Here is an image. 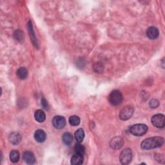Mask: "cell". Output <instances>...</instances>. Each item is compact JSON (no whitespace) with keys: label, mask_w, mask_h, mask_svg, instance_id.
I'll return each mask as SVG.
<instances>
[{"label":"cell","mask_w":165,"mask_h":165,"mask_svg":"<svg viewBox=\"0 0 165 165\" xmlns=\"http://www.w3.org/2000/svg\"><path fill=\"white\" fill-rule=\"evenodd\" d=\"M123 144H124L123 139L120 136L114 137L111 139V141L110 142V147L114 150L120 149L123 147Z\"/></svg>","instance_id":"obj_8"},{"label":"cell","mask_w":165,"mask_h":165,"mask_svg":"<svg viewBox=\"0 0 165 165\" xmlns=\"http://www.w3.org/2000/svg\"><path fill=\"white\" fill-rule=\"evenodd\" d=\"M47 137L46 133L43 130H37L34 134V138L39 143H43L45 141Z\"/></svg>","instance_id":"obj_12"},{"label":"cell","mask_w":165,"mask_h":165,"mask_svg":"<svg viewBox=\"0 0 165 165\" xmlns=\"http://www.w3.org/2000/svg\"><path fill=\"white\" fill-rule=\"evenodd\" d=\"M94 71L96 73H102L104 71V66L101 63L98 62L93 65Z\"/></svg>","instance_id":"obj_21"},{"label":"cell","mask_w":165,"mask_h":165,"mask_svg":"<svg viewBox=\"0 0 165 165\" xmlns=\"http://www.w3.org/2000/svg\"><path fill=\"white\" fill-rule=\"evenodd\" d=\"M9 141L14 145H17L21 141V136L17 132H12L9 137Z\"/></svg>","instance_id":"obj_10"},{"label":"cell","mask_w":165,"mask_h":165,"mask_svg":"<svg viewBox=\"0 0 165 165\" xmlns=\"http://www.w3.org/2000/svg\"><path fill=\"white\" fill-rule=\"evenodd\" d=\"M62 140L66 145H71L73 141V136L69 132H65L64 134L63 135Z\"/></svg>","instance_id":"obj_16"},{"label":"cell","mask_w":165,"mask_h":165,"mask_svg":"<svg viewBox=\"0 0 165 165\" xmlns=\"http://www.w3.org/2000/svg\"><path fill=\"white\" fill-rule=\"evenodd\" d=\"M74 150L76 154L83 155L85 153V147L80 143H77L74 147Z\"/></svg>","instance_id":"obj_20"},{"label":"cell","mask_w":165,"mask_h":165,"mask_svg":"<svg viewBox=\"0 0 165 165\" xmlns=\"http://www.w3.org/2000/svg\"><path fill=\"white\" fill-rule=\"evenodd\" d=\"M14 36L15 37V39L19 41H23V38H24V34L22 32V30H17L14 32Z\"/></svg>","instance_id":"obj_23"},{"label":"cell","mask_w":165,"mask_h":165,"mask_svg":"<svg viewBox=\"0 0 165 165\" xmlns=\"http://www.w3.org/2000/svg\"><path fill=\"white\" fill-rule=\"evenodd\" d=\"M148 131V126L144 124H136L132 126L130 132L132 134L136 136H142Z\"/></svg>","instance_id":"obj_2"},{"label":"cell","mask_w":165,"mask_h":165,"mask_svg":"<svg viewBox=\"0 0 165 165\" xmlns=\"http://www.w3.org/2000/svg\"><path fill=\"white\" fill-rule=\"evenodd\" d=\"M161 155H158V154H157L156 156H155V159L157 161H158L159 162H161V161H164V157L162 156L161 158Z\"/></svg>","instance_id":"obj_26"},{"label":"cell","mask_w":165,"mask_h":165,"mask_svg":"<svg viewBox=\"0 0 165 165\" xmlns=\"http://www.w3.org/2000/svg\"><path fill=\"white\" fill-rule=\"evenodd\" d=\"M20 152L17 150H12L10 153V161L13 163H17L20 159Z\"/></svg>","instance_id":"obj_19"},{"label":"cell","mask_w":165,"mask_h":165,"mask_svg":"<svg viewBox=\"0 0 165 165\" xmlns=\"http://www.w3.org/2000/svg\"><path fill=\"white\" fill-rule=\"evenodd\" d=\"M23 159L28 164H33L36 163V158L33 152L30 151H26L23 154Z\"/></svg>","instance_id":"obj_9"},{"label":"cell","mask_w":165,"mask_h":165,"mask_svg":"<svg viewBox=\"0 0 165 165\" xmlns=\"http://www.w3.org/2000/svg\"><path fill=\"white\" fill-rule=\"evenodd\" d=\"M69 123L72 126H78L80 123V118L77 116H72L70 117Z\"/></svg>","instance_id":"obj_22"},{"label":"cell","mask_w":165,"mask_h":165,"mask_svg":"<svg viewBox=\"0 0 165 165\" xmlns=\"http://www.w3.org/2000/svg\"><path fill=\"white\" fill-rule=\"evenodd\" d=\"M52 124L57 129H62L66 125V120L64 117L61 116H56L52 119Z\"/></svg>","instance_id":"obj_7"},{"label":"cell","mask_w":165,"mask_h":165,"mask_svg":"<svg viewBox=\"0 0 165 165\" xmlns=\"http://www.w3.org/2000/svg\"><path fill=\"white\" fill-rule=\"evenodd\" d=\"M165 117L163 114H156L152 117V123L155 127L158 129H163L165 125Z\"/></svg>","instance_id":"obj_5"},{"label":"cell","mask_w":165,"mask_h":165,"mask_svg":"<svg viewBox=\"0 0 165 165\" xmlns=\"http://www.w3.org/2000/svg\"><path fill=\"white\" fill-rule=\"evenodd\" d=\"M83 163L82 155L75 154L71 158V164L73 165H80Z\"/></svg>","instance_id":"obj_14"},{"label":"cell","mask_w":165,"mask_h":165,"mask_svg":"<svg viewBox=\"0 0 165 165\" xmlns=\"http://www.w3.org/2000/svg\"><path fill=\"white\" fill-rule=\"evenodd\" d=\"M28 28H29V34H30V38L32 41H33V43L34 44V45L36 47H37V40L36 38L35 37V34H34V32L33 30V25H32V23L30 21L28 23Z\"/></svg>","instance_id":"obj_18"},{"label":"cell","mask_w":165,"mask_h":165,"mask_svg":"<svg viewBox=\"0 0 165 165\" xmlns=\"http://www.w3.org/2000/svg\"><path fill=\"white\" fill-rule=\"evenodd\" d=\"M132 159V152L130 148L124 149L119 156L120 162L122 164H129Z\"/></svg>","instance_id":"obj_4"},{"label":"cell","mask_w":165,"mask_h":165,"mask_svg":"<svg viewBox=\"0 0 165 165\" xmlns=\"http://www.w3.org/2000/svg\"><path fill=\"white\" fill-rule=\"evenodd\" d=\"M16 74L17 77L20 79H26L28 76V71L26 68L21 67L17 69Z\"/></svg>","instance_id":"obj_15"},{"label":"cell","mask_w":165,"mask_h":165,"mask_svg":"<svg viewBox=\"0 0 165 165\" xmlns=\"http://www.w3.org/2000/svg\"><path fill=\"white\" fill-rule=\"evenodd\" d=\"M134 109H133V107L130 106H125L121 110V111L120 112L119 117L123 121L129 120L132 116L133 113H134Z\"/></svg>","instance_id":"obj_6"},{"label":"cell","mask_w":165,"mask_h":165,"mask_svg":"<svg viewBox=\"0 0 165 165\" xmlns=\"http://www.w3.org/2000/svg\"><path fill=\"white\" fill-rule=\"evenodd\" d=\"M164 143V138L161 137H152L147 138L141 143V148L144 150H152L163 146Z\"/></svg>","instance_id":"obj_1"},{"label":"cell","mask_w":165,"mask_h":165,"mask_svg":"<svg viewBox=\"0 0 165 165\" xmlns=\"http://www.w3.org/2000/svg\"><path fill=\"white\" fill-rule=\"evenodd\" d=\"M159 105V101L156 99H152L150 101L149 103V106L151 108V109H156Z\"/></svg>","instance_id":"obj_24"},{"label":"cell","mask_w":165,"mask_h":165,"mask_svg":"<svg viewBox=\"0 0 165 165\" xmlns=\"http://www.w3.org/2000/svg\"><path fill=\"white\" fill-rule=\"evenodd\" d=\"M159 30L155 27H151L147 30V35L150 40H155L159 36Z\"/></svg>","instance_id":"obj_11"},{"label":"cell","mask_w":165,"mask_h":165,"mask_svg":"<svg viewBox=\"0 0 165 165\" xmlns=\"http://www.w3.org/2000/svg\"><path fill=\"white\" fill-rule=\"evenodd\" d=\"M109 101L111 105L117 106L123 102V96L122 93L119 90L112 91L109 96Z\"/></svg>","instance_id":"obj_3"},{"label":"cell","mask_w":165,"mask_h":165,"mask_svg":"<svg viewBox=\"0 0 165 165\" xmlns=\"http://www.w3.org/2000/svg\"><path fill=\"white\" fill-rule=\"evenodd\" d=\"M34 117L37 122L43 123L45 121V113L42 110H37L34 113Z\"/></svg>","instance_id":"obj_13"},{"label":"cell","mask_w":165,"mask_h":165,"mask_svg":"<svg viewBox=\"0 0 165 165\" xmlns=\"http://www.w3.org/2000/svg\"><path fill=\"white\" fill-rule=\"evenodd\" d=\"M41 106H42V107L43 108V109H45V110L48 109V105L47 101L45 100V99L42 98V99H41Z\"/></svg>","instance_id":"obj_25"},{"label":"cell","mask_w":165,"mask_h":165,"mask_svg":"<svg viewBox=\"0 0 165 165\" xmlns=\"http://www.w3.org/2000/svg\"><path fill=\"white\" fill-rule=\"evenodd\" d=\"M85 137V132L82 129H79L75 132V138L78 143H81Z\"/></svg>","instance_id":"obj_17"}]
</instances>
